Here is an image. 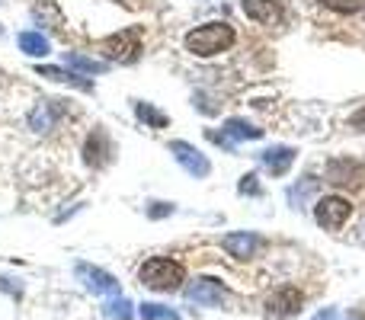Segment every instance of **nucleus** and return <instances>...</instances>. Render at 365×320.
<instances>
[{
	"mask_svg": "<svg viewBox=\"0 0 365 320\" xmlns=\"http://www.w3.org/2000/svg\"><path fill=\"white\" fill-rule=\"evenodd\" d=\"M0 4H4V0H0Z\"/></svg>",
	"mask_w": 365,
	"mask_h": 320,
	"instance_id": "c85d7f7f",
	"label": "nucleus"
},
{
	"mask_svg": "<svg viewBox=\"0 0 365 320\" xmlns=\"http://www.w3.org/2000/svg\"><path fill=\"white\" fill-rule=\"evenodd\" d=\"M349 212H353V205L340 195H324V199L314 202V221L324 231H340L349 221Z\"/></svg>",
	"mask_w": 365,
	"mask_h": 320,
	"instance_id": "7ed1b4c3",
	"label": "nucleus"
},
{
	"mask_svg": "<svg viewBox=\"0 0 365 320\" xmlns=\"http://www.w3.org/2000/svg\"><path fill=\"white\" fill-rule=\"evenodd\" d=\"M182 266L177 263V259L170 257H151L145 266L138 269V279L145 289L151 291H177L182 285Z\"/></svg>",
	"mask_w": 365,
	"mask_h": 320,
	"instance_id": "f03ea898",
	"label": "nucleus"
},
{
	"mask_svg": "<svg viewBox=\"0 0 365 320\" xmlns=\"http://www.w3.org/2000/svg\"><path fill=\"white\" fill-rule=\"evenodd\" d=\"M221 247H225L227 257H234V259H250L253 253L263 247V240L250 231H234V234H225V237H221Z\"/></svg>",
	"mask_w": 365,
	"mask_h": 320,
	"instance_id": "1a4fd4ad",
	"label": "nucleus"
},
{
	"mask_svg": "<svg viewBox=\"0 0 365 320\" xmlns=\"http://www.w3.org/2000/svg\"><path fill=\"white\" fill-rule=\"evenodd\" d=\"M122 4H125V6H132V10H135V6H138V0H122Z\"/></svg>",
	"mask_w": 365,
	"mask_h": 320,
	"instance_id": "bb28decb",
	"label": "nucleus"
},
{
	"mask_svg": "<svg viewBox=\"0 0 365 320\" xmlns=\"http://www.w3.org/2000/svg\"><path fill=\"white\" fill-rule=\"evenodd\" d=\"M311 189H317V182H314V180H311V176H308V180H304V186H302V189H292V192H289V202H292V205L298 208V202H302L304 195L311 192Z\"/></svg>",
	"mask_w": 365,
	"mask_h": 320,
	"instance_id": "b1692460",
	"label": "nucleus"
},
{
	"mask_svg": "<svg viewBox=\"0 0 365 320\" xmlns=\"http://www.w3.org/2000/svg\"><path fill=\"white\" fill-rule=\"evenodd\" d=\"M182 295H186L189 304H202V308H218V304L227 301V289L218 279H208V276L189 282L186 289H182Z\"/></svg>",
	"mask_w": 365,
	"mask_h": 320,
	"instance_id": "39448f33",
	"label": "nucleus"
},
{
	"mask_svg": "<svg viewBox=\"0 0 365 320\" xmlns=\"http://www.w3.org/2000/svg\"><path fill=\"white\" fill-rule=\"evenodd\" d=\"M240 195H263V189H259V182H257V176L253 173H247V176H240Z\"/></svg>",
	"mask_w": 365,
	"mask_h": 320,
	"instance_id": "5701e85b",
	"label": "nucleus"
},
{
	"mask_svg": "<svg viewBox=\"0 0 365 320\" xmlns=\"http://www.w3.org/2000/svg\"><path fill=\"white\" fill-rule=\"evenodd\" d=\"M135 115L151 128H167V115L158 106H151V103H135Z\"/></svg>",
	"mask_w": 365,
	"mask_h": 320,
	"instance_id": "aec40b11",
	"label": "nucleus"
},
{
	"mask_svg": "<svg viewBox=\"0 0 365 320\" xmlns=\"http://www.w3.org/2000/svg\"><path fill=\"white\" fill-rule=\"evenodd\" d=\"M61 115H64V109L55 100H38V106L29 113V128L32 132H48Z\"/></svg>",
	"mask_w": 365,
	"mask_h": 320,
	"instance_id": "f8f14e48",
	"label": "nucleus"
},
{
	"mask_svg": "<svg viewBox=\"0 0 365 320\" xmlns=\"http://www.w3.org/2000/svg\"><path fill=\"white\" fill-rule=\"evenodd\" d=\"M234 42H237V32L227 23H205L186 36V51L189 55H199V58H212V55L227 51Z\"/></svg>",
	"mask_w": 365,
	"mask_h": 320,
	"instance_id": "f257e3e1",
	"label": "nucleus"
},
{
	"mask_svg": "<svg viewBox=\"0 0 365 320\" xmlns=\"http://www.w3.org/2000/svg\"><path fill=\"white\" fill-rule=\"evenodd\" d=\"M74 276L81 279L83 289L93 291V295H119V282H115V276H109V272L100 269V266L77 263L74 266Z\"/></svg>",
	"mask_w": 365,
	"mask_h": 320,
	"instance_id": "0eeeda50",
	"label": "nucleus"
},
{
	"mask_svg": "<svg viewBox=\"0 0 365 320\" xmlns=\"http://www.w3.org/2000/svg\"><path fill=\"white\" fill-rule=\"evenodd\" d=\"M324 6H330V10H340V13H356L362 10L365 0H321Z\"/></svg>",
	"mask_w": 365,
	"mask_h": 320,
	"instance_id": "4be33fe9",
	"label": "nucleus"
},
{
	"mask_svg": "<svg viewBox=\"0 0 365 320\" xmlns=\"http://www.w3.org/2000/svg\"><path fill=\"white\" fill-rule=\"evenodd\" d=\"M32 16L36 19H42V23H48V29H55V32H64V16H61V10H58L51 0H42V4L32 10Z\"/></svg>",
	"mask_w": 365,
	"mask_h": 320,
	"instance_id": "f3484780",
	"label": "nucleus"
},
{
	"mask_svg": "<svg viewBox=\"0 0 365 320\" xmlns=\"http://www.w3.org/2000/svg\"><path fill=\"white\" fill-rule=\"evenodd\" d=\"M16 42H19V48H23L29 58H45V55H48V38H45L42 32H32V29L29 32H19Z\"/></svg>",
	"mask_w": 365,
	"mask_h": 320,
	"instance_id": "dca6fc26",
	"label": "nucleus"
},
{
	"mask_svg": "<svg viewBox=\"0 0 365 320\" xmlns=\"http://www.w3.org/2000/svg\"><path fill=\"white\" fill-rule=\"evenodd\" d=\"M100 51L109 58V61H122V64H132L141 51V36L138 29H125L119 36H109L100 42Z\"/></svg>",
	"mask_w": 365,
	"mask_h": 320,
	"instance_id": "20e7f679",
	"label": "nucleus"
},
{
	"mask_svg": "<svg viewBox=\"0 0 365 320\" xmlns=\"http://www.w3.org/2000/svg\"><path fill=\"white\" fill-rule=\"evenodd\" d=\"M138 314H141V320H180L177 311L164 308V304H141Z\"/></svg>",
	"mask_w": 365,
	"mask_h": 320,
	"instance_id": "412c9836",
	"label": "nucleus"
},
{
	"mask_svg": "<svg viewBox=\"0 0 365 320\" xmlns=\"http://www.w3.org/2000/svg\"><path fill=\"white\" fill-rule=\"evenodd\" d=\"M259 160H263V167L269 170L272 176H285L289 173V167L295 163V148H289V145L266 148V151L259 154Z\"/></svg>",
	"mask_w": 365,
	"mask_h": 320,
	"instance_id": "9b49d317",
	"label": "nucleus"
},
{
	"mask_svg": "<svg viewBox=\"0 0 365 320\" xmlns=\"http://www.w3.org/2000/svg\"><path fill=\"white\" fill-rule=\"evenodd\" d=\"M298 311H302V291L292 289V285H285V289L272 291V295L266 298V317H269V320L295 317Z\"/></svg>",
	"mask_w": 365,
	"mask_h": 320,
	"instance_id": "6e6552de",
	"label": "nucleus"
},
{
	"mask_svg": "<svg viewBox=\"0 0 365 320\" xmlns=\"http://www.w3.org/2000/svg\"><path fill=\"white\" fill-rule=\"evenodd\" d=\"M103 314H106V320H132L135 317V304L128 301V298H113V301L103 304Z\"/></svg>",
	"mask_w": 365,
	"mask_h": 320,
	"instance_id": "6ab92c4d",
	"label": "nucleus"
},
{
	"mask_svg": "<svg viewBox=\"0 0 365 320\" xmlns=\"http://www.w3.org/2000/svg\"><path fill=\"white\" fill-rule=\"evenodd\" d=\"M64 61H68L71 68L83 71V74H103V71L109 68L106 61H96V58H87V55H81V51H68V55H64Z\"/></svg>",
	"mask_w": 365,
	"mask_h": 320,
	"instance_id": "a211bd4d",
	"label": "nucleus"
},
{
	"mask_svg": "<svg viewBox=\"0 0 365 320\" xmlns=\"http://www.w3.org/2000/svg\"><path fill=\"white\" fill-rule=\"evenodd\" d=\"M36 74L48 77V81H58V83H71V87H77V90H93V83L83 81L81 74H71V71H61V68H42V64H38Z\"/></svg>",
	"mask_w": 365,
	"mask_h": 320,
	"instance_id": "2eb2a0df",
	"label": "nucleus"
},
{
	"mask_svg": "<svg viewBox=\"0 0 365 320\" xmlns=\"http://www.w3.org/2000/svg\"><path fill=\"white\" fill-rule=\"evenodd\" d=\"M349 320H362V317H359V314H353V317H349Z\"/></svg>",
	"mask_w": 365,
	"mask_h": 320,
	"instance_id": "cd10ccee",
	"label": "nucleus"
},
{
	"mask_svg": "<svg viewBox=\"0 0 365 320\" xmlns=\"http://www.w3.org/2000/svg\"><path fill=\"white\" fill-rule=\"evenodd\" d=\"M109 158H113V141H109V135L103 128H93V135L83 145V160L90 167H106Z\"/></svg>",
	"mask_w": 365,
	"mask_h": 320,
	"instance_id": "9d476101",
	"label": "nucleus"
},
{
	"mask_svg": "<svg viewBox=\"0 0 365 320\" xmlns=\"http://www.w3.org/2000/svg\"><path fill=\"white\" fill-rule=\"evenodd\" d=\"M148 215H151V218H167V215H173V205H167V202H154V205L148 208Z\"/></svg>",
	"mask_w": 365,
	"mask_h": 320,
	"instance_id": "393cba45",
	"label": "nucleus"
},
{
	"mask_svg": "<svg viewBox=\"0 0 365 320\" xmlns=\"http://www.w3.org/2000/svg\"><path fill=\"white\" fill-rule=\"evenodd\" d=\"M244 13L250 19H257V23H266V26L282 19V10H279L272 0H244Z\"/></svg>",
	"mask_w": 365,
	"mask_h": 320,
	"instance_id": "ddd939ff",
	"label": "nucleus"
},
{
	"mask_svg": "<svg viewBox=\"0 0 365 320\" xmlns=\"http://www.w3.org/2000/svg\"><path fill=\"white\" fill-rule=\"evenodd\" d=\"M314 320H336V308H324L321 314H314Z\"/></svg>",
	"mask_w": 365,
	"mask_h": 320,
	"instance_id": "a878e982",
	"label": "nucleus"
},
{
	"mask_svg": "<svg viewBox=\"0 0 365 320\" xmlns=\"http://www.w3.org/2000/svg\"><path fill=\"white\" fill-rule=\"evenodd\" d=\"M221 135H225V138L234 145V141H257V138H263V128L250 125V122H244V119H227L225 128H221Z\"/></svg>",
	"mask_w": 365,
	"mask_h": 320,
	"instance_id": "4468645a",
	"label": "nucleus"
},
{
	"mask_svg": "<svg viewBox=\"0 0 365 320\" xmlns=\"http://www.w3.org/2000/svg\"><path fill=\"white\" fill-rule=\"evenodd\" d=\"M170 154L177 158V163L186 170L189 176H195V180H205V176L212 173V163H208V158L199 151V148L189 145V141H170Z\"/></svg>",
	"mask_w": 365,
	"mask_h": 320,
	"instance_id": "423d86ee",
	"label": "nucleus"
}]
</instances>
